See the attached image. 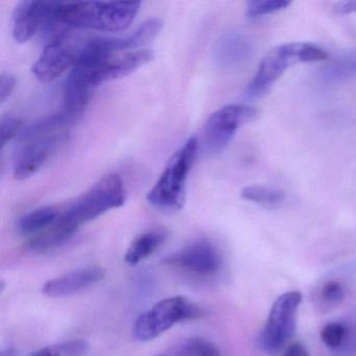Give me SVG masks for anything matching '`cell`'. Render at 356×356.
Returning a JSON list of instances; mask_svg holds the SVG:
<instances>
[{
  "label": "cell",
  "mask_w": 356,
  "mask_h": 356,
  "mask_svg": "<svg viewBox=\"0 0 356 356\" xmlns=\"http://www.w3.org/2000/svg\"><path fill=\"white\" fill-rule=\"evenodd\" d=\"M72 124L59 113L28 129L14 155L15 179L26 180L38 172L65 143Z\"/></svg>",
  "instance_id": "1"
},
{
  "label": "cell",
  "mask_w": 356,
  "mask_h": 356,
  "mask_svg": "<svg viewBox=\"0 0 356 356\" xmlns=\"http://www.w3.org/2000/svg\"><path fill=\"white\" fill-rule=\"evenodd\" d=\"M140 3H99L76 1L59 3L57 22L60 28L120 32L136 17Z\"/></svg>",
  "instance_id": "2"
},
{
  "label": "cell",
  "mask_w": 356,
  "mask_h": 356,
  "mask_svg": "<svg viewBox=\"0 0 356 356\" xmlns=\"http://www.w3.org/2000/svg\"><path fill=\"white\" fill-rule=\"evenodd\" d=\"M197 149L199 140L197 137H191L170 157L161 176L147 193V201L156 209L163 212L182 209L187 179L197 157Z\"/></svg>",
  "instance_id": "3"
},
{
  "label": "cell",
  "mask_w": 356,
  "mask_h": 356,
  "mask_svg": "<svg viewBox=\"0 0 356 356\" xmlns=\"http://www.w3.org/2000/svg\"><path fill=\"white\" fill-rule=\"evenodd\" d=\"M328 58L326 51L316 45L305 42H291L270 49L258 66L255 76L245 89V97L257 99L266 95L270 87L291 66L299 63H314Z\"/></svg>",
  "instance_id": "4"
},
{
  "label": "cell",
  "mask_w": 356,
  "mask_h": 356,
  "mask_svg": "<svg viewBox=\"0 0 356 356\" xmlns=\"http://www.w3.org/2000/svg\"><path fill=\"white\" fill-rule=\"evenodd\" d=\"M124 202L126 189L122 179L116 174L106 175L61 212L59 222L76 232L83 224L122 207Z\"/></svg>",
  "instance_id": "5"
},
{
  "label": "cell",
  "mask_w": 356,
  "mask_h": 356,
  "mask_svg": "<svg viewBox=\"0 0 356 356\" xmlns=\"http://www.w3.org/2000/svg\"><path fill=\"white\" fill-rule=\"evenodd\" d=\"M203 316L204 310L187 298H165L136 318L133 325V337L138 341H153L178 323Z\"/></svg>",
  "instance_id": "6"
},
{
  "label": "cell",
  "mask_w": 356,
  "mask_h": 356,
  "mask_svg": "<svg viewBox=\"0 0 356 356\" xmlns=\"http://www.w3.org/2000/svg\"><path fill=\"white\" fill-rule=\"evenodd\" d=\"M89 38L70 32L54 37L33 65V74L42 82H51L76 67L86 49Z\"/></svg>",
  "instance_id": "7"
},
{
  "label": "cell",
  "mask_w": 356,
  "mask_h": 356,
  "mask_svg": "<svg viewBox=\"0 0 356 356\" xmlns=\"http://www.w3.org/2000/svg\"><path fill=\"white\" fill-rule=\"evenodd\" d=\"M256 108L243 104H234L220 108L206 122L202 137V147L208 155L224 151L241 127L257 120Z\"/></svg>",
  "instance_id": "8"
},
{
  "label": "cell",
  "mask_w": 356,
  "mask_h": 356,
  "mask_svg": "<svg viewBox=\"0 0 356 356\" xmlns=\"http://www.w3.org/2000/svg\"><path fill=\"white\" fill-rule=\"evenodd\" d=\"M301 301L302 293L297 291H289L277 298L260 337L264 349L276 351L293 337Z\"/></svg>",
  "instance_id": "9"
},
{
  "label": "cell",
  "mask_w": 356,
  "mask_h": 356,
  "mask_svg": "<svg viewBox=\"0 0 356 356\" xmlns=\"http://www.w3.org/2000/svg\"><path fill=\"white\" fill-rule=\"evenodd\" d=\"M55 1H22L13 14L12 34L16 42L26 43L41 31L57 30Z\"/></svg>",
  "instance_id": "10"
},
{
  "label": "cell",
  "mask_w": 356,
  "mask_h": 356,
  "mask_svg": "<svg viewBox=\"0 0 356 356\" xmlns=\"http://www.w3.org/2000/svg\"><path fill=\"white\" fill-rule=\"evenodd\" d=\"M163 262L197 276L211 277L222 268V256L213 243L199 241L170 254Z\"/></svg>",
  "instance_id": "11"
},
{
  "label": "cell",
  "mask_w": 356,
  "mask_h": 356,
  "mask_svg": "<svg viewBox=\"0 0 356 356\" xmlns=\"http://www.w3.org/2000/svg\"><path fill=\"white\" fill-rule=\"evenodd\" d=\"M105 276L106 270L102 266H85L47 281L41 291L47 297H68L93 286L103 280Z\"/></svg>",
  "instance_id": "12"
},
{
  "label": "cell",
  "mask_w": 356,
  "mask_h": 356,
  "mask_svg": "<svg viewBox=\"0 0 356 356\" xmlns=\"http://www.w3.org/2000/svg\"><path fill=\"white\" fill-rule=\"evenodd\" d=\"M250 43L239 35H229L218 41L214 51V60L222 68H234L249 58Z\"/></svg>",
  "instance_id": "13"
},
{
  "label": "cell",
  "mask_w": 356,
  "mask_h": 356,
  "mask_svg": "<svg viewBox=\"0 0 356 356\" xmlns=\"http://www.w3.org/2000/svg\"><path fill=\"white\" fill-rule=\"evenodd\" d=\"M166 233L162 230H149L139 234L124 254V261L129 266H136L151 257L166 241Z\"/></svg>",
  "instance_id": "14"
},
{
  "label": "cell",
  "mask_w": 356,
  "mask_h": 356,
  "mask_svg": "<svg viewBox=\"0 0 356 356\" xmlns=\"http://www.w3.org/2000/svg\"><path fill=\"white\" fill-rule=\"evenodd\" d=\"M61 212L54 206L33 210L18 220V232L24 235L39 234L55 224Z\"/></svg>",
  "instance_id": "15"
},
{
  "label": "cell",
  "mask_w": 356,
  "mask_h": 356,
  "mask_svg": "<svg viewBox=\"0 0 356 356\" xmlns=\"http://www.w3.org/2000/svg\"><path fill=\"white\" fill-rule=\"evenodd\" d=\"M162 22L158 18L147 20L138 26L132 34L127 37L114 38L116 51H128L138 49L147 43L151 42L159 34L162 29Z\"/></svg>",
  "instance_id": "16"
},
{
  "label": "cell",
  "mask_w": 356,
  "mask_h": 356,
  "mask_svg": "<svg viewBox=\"0 0 356 356\" xmlns=\"http://www.w3.org/2000/svg\"><path fill=\"white\" fill-rule=\"evenodd\" d=\"M76 232L63 226L59 220H56L55 224L43 232L37 234L34 238L29 243V249L33 252H47L56 249L60 245L70 241Z\"/></svg>",
  "instance_id": "17"
},
{
  "label": "cell",
  "mask_w": 356,
  "mask_h": 356,
  "mask_svg": "<svg viewBox=\"0 0 356 356\" xmlns=\"http://www.w3.org/2000/svg\"><path fill=\"white\" fill-rule=\"evenodd\" d=\"M156 356H222V354L211 341L202 337H191L179 341Z\"/></svg>",
  "instance_id": "18"
},
{
  "label": "cell",
  "mask_w": 356,
  "mask_h": 356,
  "mask_svg": "<svg viewBox=\"0 0 356 356\" xmlns=\"http://www.w3.org/2000/svg\"><path fill=\"white\" fill-rule=\"evenodd\" d=\"M89 345L84 339H68L47 346L30 356H85Z\"/></svg>",
  "instance_id": "19"
},
{
  "label": "cell",
  "mask_w": 356,
  "mask_h": 356,
  "mask_svg": "<svg viewBox=\"0 0 356 356\" xmlns=\"http://www.w3.org/2000/svg\"><path fill=\"white\" fill-rule=\"evenodd\" d=\"M241 195L243 200L266 206L279 205L285 199L283 191L259 186V185H251V186L245 187L241 191Z\"/></svg>",
  "instance_id": "20"
},
{
  "label": "cell",
  "mask_w": 356,
  "mask_h": 356,
  "mask_svg": "<svg viewBox=\"0 0 356 356\" xmlns=\"http://www.w3.org/2000/svg\"><path fill=\"white\" fill-rule=\"evenodd\" d=\"M289 6L291 1L287 0H251L247 3L245 16L249 19H255L260 16L282 11Z\"/></svg>",
  "instance_id": "21"
},
{
  "label": "cell",
  "mask_w": 356,
  "mask_h": 356,
  "mask_svg": "<svg viewBox=\"0 0 356 356\" xmlns=\"http://www.w3.org/2000/svg\"><path fill=\"white\" fill-rule=\"evenodd\" d=\"M356 74V53L349 54L339 58L334 63L328 66L325 76L330 80H341Z\"/></svg>",
  "instance_id": "22"
},
{
  "label": "cell",
  "mask_w": 356,
  "mask_h": 356,
  "mask_svg": "<svg viewBox=\"0 0 356 356\" xmlns=\"http://www.w3.org/2000/svg\"><path fill=\"white\" fill-rule=\"evenodd\" d=\"M346 333V327L341 323H329L323 327L321 339L330 349H337L345 341Z\"/></svg>",
  "instance_id": "23"
},
{
  "label": "cell",
  "mask_w": 356,
  "mask_h": 356,
  "mask_svg": "<svg viewBox=\"0 0 356 356\" xmlns=\"http://www.w3.org/2000/svg\"><path fill=\"white\" fill-rule=\"evenodd\" d=\"M322 303L327 307H335L345 299V289L339 281H329L325 283L321 291Z\"/></svg>",
  "instance_id": "24"
},
{
  "label": "cell",
  "mask_w": 356,
  "mask_h": 356,
  "mask_svg": "<svg viewBox=\"0 0 356 356\" xmlns=\"http://www.w3.org/2000/svg\"><path fill=\"white\" fill-rule=\"evenodd\" d=\"M22 120L13 116H7L1 120V149L6 147L8 143L15 138L22 129Z\"/></svg>",
  "instance_id": "25"
},
{
  "label": "cell",
  "mask_w": 356,
  "mask_h": 356,
  "mask_svg": "<svg viewBox=\"0 0 356 356\" xmlns=\"http://www.w3.org/2000/svg\"><path fill=\"white\" fill-rule=\"evenodd\" d=\"M15 84V78L12 74H3L0 76V103H5L11 97Z\"/></svg>",
  "instance_id": "26"
},
{
  "label": "cell",
  "mask_w": 356,
  "mask_h": 356,
  "mask_svg": "<svg viewBox=\"0 0 356 356\" xmlns=\"http://www.w3.org/2000/svg\"><path fill=\"white\" fill-rule=\"evenodd\" d=\"M333 13L339 16L349 15L356 13V0L350 1H341L333 7Z\"/></svg>",
  "instance_id": "27"
},
{
  "label": "cell",
  "mask_w": 356,
  "mask_h": 356,
  "mask_svg": "<svg viewBox=\"0 0 356 356\" xmlns=\"http://www.w3.org/2000/svg\"><path fill=\"white\" fill-rule=\"evenodd\" d=\"M283 356H310L307 349L301 343H293L285 350Z\"/></svg>",
  "instance_id": "28"
},
{
  "label": "cell",
  "mask_w": 356,
  "mask_h": 356,
  "mask_svg": "<svg viewBox=\"0 0 356 356\" xmlns=\"http://www.w3.org/2000/svg\"><path fill=\"white\" fill-rule=\"evenodd\" d=\"M0 356H16L15 351L12 349L3 350Z\"/></svg>",
  "instance_id": "29"
}]
</instances>
